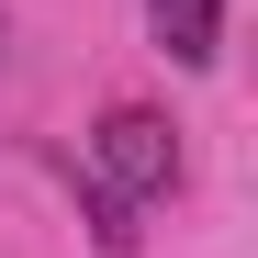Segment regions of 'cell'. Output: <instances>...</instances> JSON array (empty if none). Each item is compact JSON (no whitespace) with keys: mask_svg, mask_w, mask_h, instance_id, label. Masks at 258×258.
Segmentation results:
<instances>
[{"mask_svg":"<svg viewBox=\"0 0 258 258\" xmlns=\"http://www.w3.org/2000/svg\"><path fill=\"white\" fill-rule=\"evenodd\" d=\"M90 180L123 191V202H157V191H180V135H168V112L146 101H112L90 123Z\"/></svg>","mask_w":258,"mask_h":258,"instance_id":"6da1fadb","label":"cell"},{"mask_svg":"<svg viewBox=\"0 0 258 258\" xmlns=\"http://www.w3.org/2000/svg\"><path fill=\"white\" fill-rule=\"evenodd\" d=\"M146 34L168 45V68H213V45H225V0H146Z\"/></svg>","mask_w":258,"mask_h":258,"instance_id":"7a4b0ae2","label":"cell"}]
</instances>
